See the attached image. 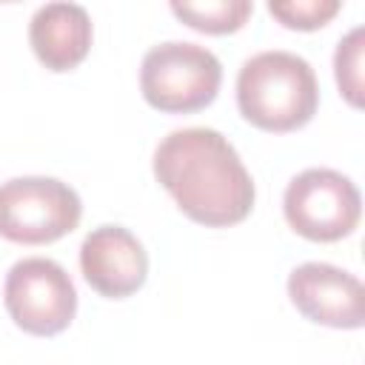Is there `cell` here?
Instances as JSON below:
<instances>
[{
	"instance_id": "6da1fadb",
	"label": "cell",
	"mask_w": 365,
	"mask_h": 365,
	"mask_svg": "<svg viewBox=\"0 0 365 365\" xmlns=\"http://www.w3.org/2000/svg\"><path fill=\"white\" fill-rule=\"evenodd\" d=\"M154 177L188 220L208 228L237 225L254 208V180L217 128L191 125L163 137L154 148Z\"/></svg>"
},
{
	"instance_id": "7a4b0ae2",
	"label": "cell",
	"mask_w": 365,
	"mask_h": 365,
	"mask_svg": "<svg viewBox=\"0 0 365 365\" xmlns=\"http://www.w3.org/2000/svg\"><path fill=\"white\" fill-rule=\"evenodd\" d=\"M237 106L262 131H294L317 114L319 83L305 57L285 48L259 51L237 74Z\"/></svg>"
},
{
	"instance_id": "3957f363",
	"label": "cell",
	"mask_w": 365,
	"mask_h": 365,
	"mask_svg": "<svg viewBox=\"0 0 365 365\" xmlns=\"http://www.w3.org/2000/svg\"><path fill=\"white\" fill-rule=\"evenodd\" d=\"M222 83L217 54L200 43L165 40L145 51L140 88L151 108L165 114H191L214 103Z\"/></svg>"
},
{
	"instance_id": "277c9868",
	"label": "cell",
	"mask_w": 365,
	"mask_h": 365,
	"mask_svg": "<svg viewBox=\"0 0 365 365\" xmlns=\"http://www.w3.org/2000/svg\"><path fill=\"white\" fill-rule=\"evenodd\" d=\"M83 202L57 177H14L0 182V237L20 245H46L77 228Z\"/></svg>"
},
{
	"instance_id": "5b68a950",
	"label": "cell",
	"mask_w": 365,
	"mask_h": 365,
	"mask_svg": "<svg viewBox=\"0 0 365 365\" xmlns=\"http://www.w3.org/2000/svg\"><path fill=\"white\" fill-rule=\"evenodd\" d=\"M288 225L314 242H336L348 237L362 214V197L351 177L334 168L299 171L282 194Z\"/></svg>"
},
{
	"instance_id": "8992f818",
	"label": "cell",
	"mask_w": 365,
	"mask_h": 365,
	"mask_svg": "<svg viewBox=\"0 0 365 365\" xmlns=\"http://www.w3.org/2000/svg\"><path fill=\"white\" fill-rule=\"evenodd\" d=\"M3 302L17 328L34 336L66 331L77 314V291L68 271L48 257L17 259L3 285Z\"/></svg>"
},
{
	"instance_id": "52a82bcc",
	"label": "cell",
	"mask_w": 365,
	"mask_h": 365,
	"mask_svg": "<svg viewBox=\"0 0 365 365\" xmlns=\"http://www.w3.org/2000/svg\"><path fill=\"white\" fill-rule=\"evenodd\" d=\"M288 297L294 308L328 328L362 325V282L356 274L331 262H302L288 274Z\"/></svg>"
},
{
	"instance_id": "ba28073f",
	"label": "cell",
	"mask_w": 365,
	"mask_h": 365,
	"mask_svg": "<svg viewBox=\"0 0 365 365\" xmlns=\"http://www.w3.org/2000/svg\"><path fill=\"white\" fill-rule=\"evenodd\" d=\"M80 271L97 294L123 299L143 288L148 277V254L128 228L97 225L80 245Z\"/></svg>"
},
{
	"instance_id": "9c48e42d",
	"label": "cell",
	"mask_w": 365,
	"mask_h": 365,
	"mask_svg": "<svg viewBox=\"0 0 365 365\" xmlns=\"http://www.w3.org/2000/svg\"><path fill=\"white\" fill-rule=\"evenodd\" d=\"M91 17L80 3H46L29 20V43L37 60L51 71L80 66L91 48Z\"/></svg>"
},
{
	"instance_id": "30bf717a",
	"label": "cell",
	"mask_w": 365,
	"mask_h": 365,
	"mask_svg": "<svg viewBox=\"0 0 365 365\" xmlns=\"http://www.w3.org/2000/svg\"><path fill=\"white\" fill-rule=\"evenodd\" d=\"M171 11L205 34H228L245 26L254 11L251 0H171Z\"/></svg>"
},
{
	"instance_id": "8fae6325",
	"label": "cell",
	"mask_w": 365,
	"mask_h": 365,
	"mask_svg": "<svg viewBox=\"0 0 365 365\" xmlns=\"http://www.w3.org/2000/svg\"><path fill=\"white\" fill-rule=\"evenodd\" d=\"M362 46H365V29L354 26L334 51V74H336V86L339 94L359 108L362 106Z\"/></svg>"
},
{
	"instance_id": "7c38bea8",
	"label": "cell",
	"mask_w": 365,
	"mask_h": 365,
	"mask_svg": "<svg viewBox=\"0 0 365 365\" xmlns=\"http://www.w3.org/2000/svg\"><path fill=\"white\" fill-rule=\"evenodd\" d=\"M342 9L339 0H271L268 11L288 29L314 31Z\"/></svg>"
}]
</instances>
